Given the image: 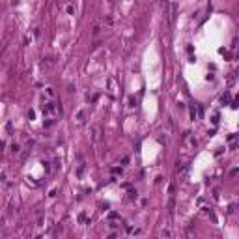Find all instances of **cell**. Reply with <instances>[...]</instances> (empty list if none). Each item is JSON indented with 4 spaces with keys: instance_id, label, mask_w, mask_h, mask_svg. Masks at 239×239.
I'll return each instance as SVG.
<instances>
[{
    "instance_id": "1",
    "label": "cell",
    "mask_w": 239,
    "mask_h": 239,
    "mask_svg": "<svg viewBox=\"0 0 239 239\" xmlns=\"http://www.w3.org/2000/svg\"><path fill=\"white\" fill-rule=\"evenodd\" d=\"M41 112H43V116H47V118H54V116L58 114V105H56V101H54V99H45L43 105H41Z\"/></svg>"
},
{
    "instance_id": "2",
    "label": "cell",
    "mask_w": 239,
    "mask_h": 239,
    "mask_svg": "<svg viewBox=\"0 0 239 239\" xmlns=\"http://www.w3.org/2000/svg\"><path fill=\"white\" fill-rule=\"evenodd\" d=\"M183 144H185L187 150H194V148L198 146V142H196V138H194L193 133H185V135H183Z\"/></svg>"
},
{
    "instance_id": "3",
    "label": "cell",
    "mask_w": 239,
    "mask_h": 239,
    "mask_svg": "<svg viewBox=\"0 0 239 239\" xmlns=\"http://www.w3.org/2000/svg\"><path fill=\"white\" fill-rule=\"evenodd\" d=\"M77 122H79V123H84V122H86V110H79V112H77Z\"/></svg>"
},
{
    "instance_id": "4",
    "label": "cell",
    "mask_w": 239,
    "mask_h": 239,
    "mask_svg": "<svg viewBox=\"0 0 239 239\" xmlns=\"http://www.w3.org/2000/svg\"><path fill=\"white\" fill-rule=\"evenodd\" d=\"M79 222H80V224H88V222H90V219H88L86 213H80V215H79Z\"/></svg>"
},
{
    "instance_id": "5",
    "label": "cell",
    "mask_w": 239,
    "mask_h": 239,
    "mask_svg": "<svg viewBox=\"0 0 239 239\" xmlns=\"http://www.w3.org/2000/svg\"><path fill=\"white\" fill-rule=\"evenodd\" d=\"M221 101H222V105H230V93H228V92L221 97Z\"/></svg>"
},
{
    "instance_id": "6",
    "label": "cell",
    "mask_w": 239,
    "mask_h": 239,
    "mask_svg": "<svg viewBox=\"0 0 239 239\" xmlns=\"http://www.w3.org/2000/svg\"><path fill=\"white\" fill-rule=\"evenodd\" d=\"M92 138H93V140H97V138H99V127H93V135H92Z\"/></svg>"
},
{
    "instance_id": "7",
    "label": "cell",
    "mask_w": 239,
    "mask_h": 239,
    "mask_svg": "<svg viewBox=\"0 0 239 239\" xmlns=\"http://www.w3.org/2000/svg\"><path fill=\"white\" fill-rule=\"evenodd\" d=\"M19 150H21L19 144H13V146H11V153H19Z\"/></svg>"
}]
</instances>
